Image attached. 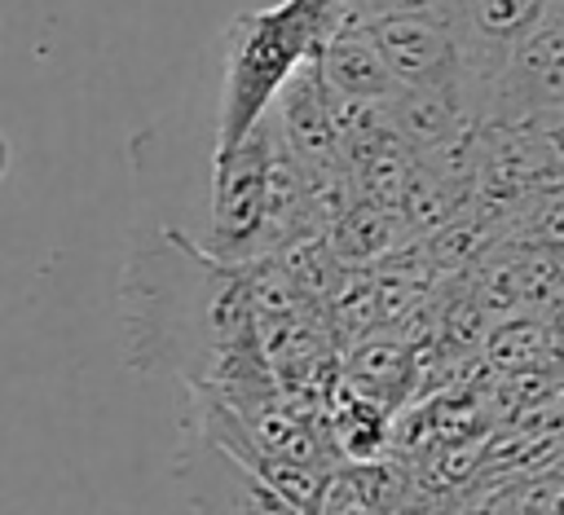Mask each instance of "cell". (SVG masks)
I'll use <instances>...</instances> for the list:
<instances>
[{
  "label": "cell",
  "instance_id": "cell-1",
  "mask_svg": "<svg viewBox=\"0 0 564 515\" xmlns=\"http://www.w3.org/2000/svg\"><path fill=\"white\" fill-rule=\"evenodd\" d=\"M123 357L137 374H172L185 387L251 396L278 387L256 339L242 264L212 255L172 224L132 238L119 277Z\"/></svg>",
  "mask_w": 564,
  "mask_h": 515
},
{
  "label": "cell",
  "instance_id": "cell-2",
  "mask_svg": "<svg viewBox=\"0 0 564 515\" xmlns=\"http://www.w3.org/2000/svg\"><path fill=\"white\" fill-rule=\"evenodd\" d=\"M339 4L344 0H278L229 22L212 158L229 154L273 106L278 88L322 48L326 31L339 18Z\"/></svg>",
  "mask_w": 564,
  "mask_h": 515
},
{
  "label": "cell",
  "instance_id": "cell-3",
  "mask_svg": "<svg viewBox=\"0 0 564 515\" xmlns=\"http://www.w3.org/2000/svg\"><path fill=\"white\" fill-rule=\"evenodd\" d=\"M278 145V119L264 110L256 128L220 158H212V224L203 246L229 264L269 255V163Z\"/></svg>",
  "mask_w": 564,
  "mask_h": 515
},
{
  "label": "cell",
  "instance_id": "cell-4",
  "mask_svg": "<svg viewBox=\"0 0 564 515\" xmlns=\"http://www.w3.org/2000/svg\"><path fill=\"white\" fill-rule=\"evenodd\" d=\"M379 57L410 92H449L467 106V62L449 0L427 9H397L379 18H361ZM471 110V106H467ZM476 119V114H471Z\"/></svg>",
  "mask_w": 564,
  "mask_h": 515
},
{
  "label": "cell",
  "instance_id": "cell-5",
  "mask_svg": "<svg viewBox=\"0 0 564 515\" xmlns=\"http://www.w3.org/2000/svg\"><path fill=\"white\" fill-rule=\"evenodd\" d=\"M546 114H564V18L555 9L511 48L485 101V123H533Z\"/></svg>",
  "mask_w": 564,
  "mask_h": 515
},
{
  "label": "cell",
  "instance_id": "cell-6",
  "mask_svg": "<svg viewBox=\"0 0 564 515\" xmlns=\"http://www.w3.org/2000/svg\"><path fill=\"white\" fill-rule=\"evenodd\" d=\"M458 40H463V62H467V106L476 123H485V101L507 66L511 48L538 26V18L551 9V0H449Z\"/></svg>",
  "mask_w": 564,
  "mask_h": 515
},
{
  "label": "cell",
  "instance_id": "cell-7",
  "mask_svg": "<svg viewBox=\"0 0 564 515\" xmlns=\"http://www.w3.org/2000/svg\"><path fill=\"white\" fill-rule=\"evenodd\" d=\"M172 475L185 484V497L203 511H291L229 445H220L194 418L172 458Z\"/></svg>",
  "mask_w": 564,
  "mask_h": 515
},
{
  "label": "cell",
  "instance_id": "cell-8",
  "mask_svg": "<svg viewBox=\"0 0 564 515\" xmlns=\"http://www.w3.org/2000/svg\"><path fill=\"white\" fill-rule=\"evenodd\" d=\"M317 70H322V84H326L330 92H344V97H361V101L388 106V101L401 92L397 75H392L388 62L379 57V48H375V40L366 35L361 18L344 13V4H339L335 26L326 31V40H322V48H317Z\"/></svg>",
  "mask_w": 564,
  "mask_h": 515
},
{
  "label": "cell",
  "instance_id": "cell-9",
  "mask_svg": "<svg viewBox=\"0 0 564 515\" xmlns=\"http://www.w3.org/2000/svg\"><path fill=\"white\" fill-rule=\"evenodd\" d=\"M405 216L392 207H379L370 198L344 207L330 224H326V251L335 255V264L352 269V264H375L383 255H392L405 242Z\"/></svg>",
  "mask_w": 564,
  "mask_h": 515
},
{
  "label": "cell",
  "instance_id": "cell-10",
  "mask_svg": "<svg viewBox=\"0 0 564 515\" xmlns=\"http://www.w3.org/2000/svg\"><path fill=\"white\" fill-rule=\"evenodd\" d=\"M405 502V480L379 462H352L348 471L326 475L317 511H392Z\"/></svg>",
  "mask_w": 564,
  "mask_h": 515
},
{
  "label": "cell",
  "instance_id": "cell-11",
  "mask_svg": "<svg viewBox=\"0 0 564 515\" xmlns=\"http://www.w3.org/2000/svg\"><path fill=\"white\" fill-rule=\"evenodd\" d=\"M427 4H445V0H344V13H352V18H379V13L427 9Z\"/></svg>",
  "mask_w": 564,
  "mask_h": 515
},
{
  "label": "cell",
  "instance_id": "cell-12",
  "mask_svg": "<svg viewBox=\"0 0 564 515\" xmlns=\"http://www.w3.org/2000/svg\"><path fill=\"white\" fill-rule=\"evenodd\" d=\"M9 163H13V145H9V136L0 132V180L9 176Z\"/></svg>",
  "mask_w": 564,
  "mask_h": 515
},
{
  "label": "cell",
  "instance_id": "cell-13",
  "mask_svg": "<svg viewBox=\"0 0 564 515\" xmlns=\"http://www.w3.org/2000/svg\"><path fill=\"white\" fill-rule=\"evenodd\" d=\"M551 9H555V13H560V18H564V0H551Z\"/></svg>",
  "mask_w": 564,
  "mask_h": 515
}]
</instances>
